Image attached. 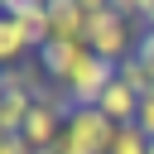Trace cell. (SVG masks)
Wrapping results in <instances>:
<instances>
[{"mask_svg": "<svg viewBox=\"0 0 154 154\" xmlns=\"http://www.w3.org/2000/svg\"><path fill=\"white\" fill-rule=\"evenodd\" d=\"M149 154H154V144H149Z\"/></svg>", "mask_w": 154, "mask_h": 154, "instance_id": "obj_18", "label": "cell"}, {"mask_svg": "<svg viewBox=\"0 0 154 154\" xmlns=\"http://www.w3.org/2000/svg\"><path fill=\"white\" fill-rule=\"evenodd\" d=\"M48 38L87 43V14H82V0H48Z\"/></svg>", "mask_w": 154, "mask_h": 154, "instance_id": "obj_5", "label": "cell"}, {"mask_svg": "<svg viewBox=\"0 0 154 154\" xmlns=\"http://www.w3.org/2000/svg\"><path fill=\"white\" fill-rule=\"evenodd\" d=\"M82 53H87V43H63V38H48V43L38 48V67L48 72V82H58V77H63V72L82 58Z\"/></svg>", "mask_w": 154, "mask_h": 154, "instance_id": "obj_8", "label": "cell"}, {"mask_svg": "<svg viewBox=\"0 0 154 154\" xmlns=\"http://www.w3.org/2000/svg\"><path fill=\"white\" fill-rule=\"evenodd\" d=\"M0 10L29 34V48H43L48 43V5L43 0H5Z\"/></svg>", "mask_w": 154, "mask_h": 154, "instance_id": "obj_6", "label": "cell"}, {"mask_svg": "<svg viewBox=\"0 0 154 154\" xmlns=\"http://www.w3.org/2000/svg\"><path fill=\"white\" fill-rule=\"evenodd\" d=\"M63 125H67V116H63L58 106H43V101H34V106H29V116H24V130H19V140H24V149H58V140H63Z\"/></svg>", "mask_w": 154, "mask_h": 154, "instance_id": "obj_4", "label": "cell"}, {"mask_svg": "<svg viewBox=\"0 0 154 154\" xmlns=\"http://www.w3.org/2000/svg\"><path fill=\"white\" fill-rule=\"evenodd\" d=\"M111 140H116V120L111 116H101L96 106H72L58 149L63 154H106Z\"/></svg>", "mask_w": 154, "mask_h": 154, "instance_id": "obj_2", "label": "cell"}, {"mask_svg": "<svg viewBox=\"0 0 154 154\" xmlns=\"http://www.w3.org/2000/svg\"><path fill=\"white\" fill-rule=\"evenodd\" d=\"M144 29H154V0H144V19H140Z\"/></svg>", "mask_w": 154, "mask_h": 154, "instance_id": "obj_16", "label": "cell"}, {"mask_svg": "<svg viewBox=\"0 0 154 154\" xmlns=\"http://www.w3.org/2000/svg\"><path fill=\"white\" fill-rule=\"evenodd\" d=\"M0 154H24V140L19 135H0Z\"/></svg>", "mask_w": 154, "mask_h": 154, "instance_id": "obj_15", "label": "cell"}, {"mask_svg": "<svg viewBox=\"0 0 154 154\" xmlns=\"http://www.w3.org/2000/svg\"><path fill=\"white\" fill-rule=\"evenodd\" d=\"M111 82H116V63L101 58V53H91V48H87V53H82L63 77H58V87L67 91L72 106H96V96H101Z\"/></svg>", "mask_w": 154, "mask_h": 154, "instance_id": "obj_3", "label": "cell"}, {"mask_svg": "<svg viewBox=\"0 0 154 154\" xmlns=\"http://www.w3.org/2000/svg\"><path fill=\"white\" fill-rule=\"evenodd\" d=\"M82 14H87V48L111 58L116 67L125 58H135V43H140V24L125 19L111 0H82Z\"/></svg>", "mask_w": 154, "mask_h": 154, "instance_id": "obj_1", "label": "cell"}, {"mask_svg": "<svg viewBox=\"0 0 154 154\" xmlns=\"http://www.w3.org/2000/svg\"><path fill=\"white\" fill-rule=\"evenodd\" d=\"M0 14H5V10H0Z\"/></svg>", "mask_w": 154, "mask_h": 154, "instance_id": "obj_19", "label": "cell"}, {"mask_svg": "<svg viewBox=\"0 0 154 154\" xmlns=\"http://www.w3.org/2000/svg\"><path fill=\"white\" fill-rule=\"evenodd\" d=\"M0 96H5V91H0Z\"/></svg>", "mask_w": 154, "mask_h": 154, "instance_id": "obj_20", "label": "cell"}, {"mask_svg": "<svg viewBox=\"0 0 154 154\" xmlns=\"http://www.w3.org/2000/svg\"><path fill=\"white\" fill-rule=\"evenodd\" d=\"M24 154H63V149H24Z\"/></svg>", "mask_w": 154, "mask_h": 154, "instance_id": "obj_17", "label": "cell"}, {"mask_svg": "<svg viewBox=\"0 0 154 154\" xmlns=\"http://www.w3.org/2000/svg\"><path fill=\"white\" fill-rule=\"evenodd\" d=\"M106 154H149V140H144L140 125H116V140H111Z\"/></svg>", "mask_w": 154, "mask_h": 154, "instance_id": "obj_12", "label": "cell"}, {"mask_svg": "<svg viewBox=\"0 0 154 154\" xmlns=\"http://www.w3.org/2000/svg\"><path fill=\"white\" fill-rule=\"evenodd\" d=\"M135 58H140L144 67H154V29H144V24H140V43H135Z\"/></svg>", "mask_w": 154, "mask_h": 154, "instance_id": "obj_13", "label": "cell"}, {"mask_svg": "<svg viewBox=\"0 0 154 154\" xmlns=\"http://www.w3.org/2000/svg\"><path fill=\"white\" fill-rule=\"evenodd\" d=\"M24 48H29V34H24L10 14H0V67H14Z\"/></svg>", "mask_w": 154, "mask_h": 154, "instance_id": "obj_9", "label": "cell"}, {"mask_svg": "<svg viewBox=\"0 0 154 154\" xmlns=\"http://www.w3.org/2000/svg\"><path fill=\"white\" fill-rule=\"evenodd\" d=\"M116 77H120V82H125L140 101H144V96H154V67H144L140 58H125V63L116 67Z\"/></svg>", "mask_w": 154, "mask_h": 154, "instance_id": "obj_10", "label": "cell"}, {"mask_svg": "<svg viewBox=\"0 0 154 154\" xmlns=\"http://www.w3.org/2000/svg\"><path fill=\"white\" fill-rule=\"evenodd\" d=\"M29 106H34L29 96H0V135H19Z\"/></svg>", "mask_w": 154, "mask_h": 154, "instance_id": "obj_11", "label": "cell"}, {"mask_svg": "<svg viewBox=\"0 0 154 154\" xmlns=\"http://www.w3.org/2000/svg\"><path fill=\"white\" fill-rule=\"evenodd\" d=\"M135 125H140V130H144V140L154 144V96H144V101H140V116H135Z\"/></svg>", "mask_w": 154, "mask_h": 154, "instance_id": "obj_14", "label": "cell"}, {"mask_svg": "<svg viewBox=\"0 0 154 154\" xmlns=\"http://www.w3.org/2000/svg\"><path fill=\"white\" fill-rule=\"evenodd\" d=\"M96 111H101V116H111L116 125H135V116H140V96H135V91L116 77V82L96 96Z\"/></svg>", "mask_w": 154, "mask_h": 154, "instance_id": "obj_7", "label": "cell"}]
</instances>
